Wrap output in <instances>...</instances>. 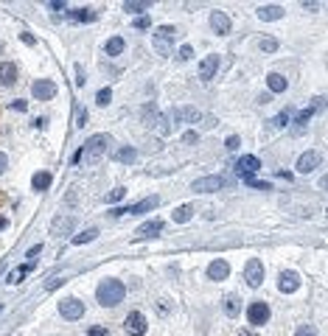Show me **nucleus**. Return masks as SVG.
<instances>
[{"label":"nucleus","mask_w":328,"mask_h":336,"mask_svg":"<svg viewBox=\"0 0 328 336\" xmlns=\"http://www.w3.org/2000/svg\"><path fill=\"white\" fill-rule=\"evenodd\" d=\"M126 297V286L121 280H115V277H107V280L98 283V289H95V300L104 305V308H115V305H121Z\"/></svg>","instance_id":"nucleus-1"},{"label":"nucleus","mask_w":328,"mask_h":336,"mask_svg":"<svg viewBox=\"0 0 328 336\" xmlns=\"http://www.w3.org/2000/svg\"><path fill=\"white\" fill-rule=\"evenodd\" d=\"M107 143H109L107 134H93V137H90V140H87L84 146H82V149H79V160H82V157L98 160V157H101V151L107 149Z\"/></svg>","instance_id":"nucleus-2"},{"label":"nucleus","mask_w":328,"mask_h":336,"mask_svg":"<svg viewBox=\"0 0 328 336\" xmlns=\"http://www.w3.org/2000/svg\"><path fill=\"white\" fill-rule=\"evenodd\" d=\"M48 230H51V235H56V238H68V235H73V230H76V216H71V213L56 216Z\"/></svg>","instance_id":"nucleus-3"},{"label":"nucleus","mask_w":328,"mask_h":336,"mask_svg":"<svg viewBox=\"0 0 328 336\" xmlns=\"http://www.w3.org/2000/svg\"><path fill=\"white\" fill-rule=\"evenodd\" d=\"M244 280H247L250 289H258V286L264 283V266H261V261H258V258L247 261V266H244Z\"/></svg>","instance_id":"nucleus-4"},{"label":"nucleus","mask_w":328,"mask_h":336,"mask_svg":"<svg viewBox=\"0 0 328 336\" xmlns=\"http://www.w3.org/2000/svg\"><path fill=\"white\" fill-rule=\"evenodd\" d=\"M59 314L65 320H82L84 317V303L76 297H65V300H59Z\"/></svg>","instance_id":"nucleus-5"},{"label":"nucleus","mask_w":328,"mask_h":336,"mask_svg":"<svg viewBox=\"0 0 328 336\" xmlns=\"http://www.w3.org/2000/svg\"><path fill=\"white\" fill-rule=\"evenodd\" d=\"M222 188H225V180L213 174V177H202V180H196L194 185H191V191H194V194H213V191H222Z\"/></svg>","instance_id":"nucleus-6"},{"label":"nucleus","mask_w":328,"mask_h":336,"mask_svg":"<svg viewBox=\"0 0 328 336\" xmlns=\"http://www.w3.org/2000/svg\"><path fill=\"white\" fill-rule=\"evenodd\" d=\"M269 305L266 303H250V308H247V320H250V325H266V320H269Z\"/></svg>","instance_id":"nucleus-7"},{"label":"nucleus","mask_w":328,"mask_h":336,"mask_svg":"<svg viewBox=\"0 0 328 336\" xmlns=\"http://www.w3.org/2000/svg\"><path fill=\"white\" fill-rule=\"evenodd\" d=\"M31 95L37 98V101H48V98H54L56 95V84L51 81V78H37L31 87Z\"/></svg>","instance_id":"nucleus-8"},{"label":"nucleus","mask_w":328,"mask_h":336,"mask_svg":"<svg viewBox=\"0 0 328 336\" xmlns=\"http://www.w3.org/2000/svg\"><path fill=\"white\" fill-rule=\"evenodd\" d=\"M171 39H174V28H171V25L157 28V34H155V51L165 56L168 51H171Z\"/></svg>","instance_id":"nucleus-9"},{"label":"nucleus","mask_w":328,"mask_h":336,"mask_svg":"<svg viewBox=\"0 0 328 336\" xmlns=\"http://www.w3.org/2000/svg\"><path fill=\"white\" fill-rule=\"evenodd\" d=\"M230 277V264H227L225 258H216L208 264V280H227Z\"/></svg>","instance_id":"nucleus-10"},{"label":"nucleus","mask_w":328,"mask_h":336,"mask_svg":"<svg viewBox=\"0 0 328 336\" xmlns=\"http://www.w3.org/2000/svg\"><path fill=\"white\" fill-rule=\"evenodd\" d=\"M323 157L317 154V151H306V154H300V160H297V174H312L314 168H320Z\"/></svg>","instance_id":"nucleus-11"},{"label":"nucleus","mask_w":328,"mask_h":336,"mask_svg":"<svg viewBox=\"0 0 328 336\" xmlns=\"http://www.w3.org/2000/svg\"><path fill=\"white\" fill-rule=\"evenodd\" d=\"M126 334L129 336H143L146 334V317H143L141 311H132L129 317H126Z\"/></svg>","instance_id":"nucleus-12"},{"label":"nucleus","mask_w":328,"mask_h":336,"mask_svg":"<svg viewBox=\"0 0 328 336\" xmlns=\"http://www.w3.org/2000/svg\"><path fill=\"white\" fill-rule=\"evenodd\" d=\"M278 289H281L283 294H292V291H297V289H300V274L292 272V269L281 272V277H278Z\"/></svg>","instance_id":"nucleus-13"},{"label":"nucleus","mask_w":328,"mask_h":336,"mask_svg":"<svg viewBox=\"0 0 328 336\" xmlns=\"http://www.w3.org/2000/svg\"><path fill=\"white\" fill-rule=\"evenodd\" d=\"M17 76H20V70L14 62H0V87H14Z\"/></svg>","instance_id":"nucleus-14"},{"label":"nucleus","mask_w":328,"mask_h":336,"mask_svg":"<svg viewBox=\"0 0 328 336\" xmlns=\"http://www.w3.org/2000/svg\"><path fill=\"white\" fill-rule=\"evenodd\" d=\"M211 28H213V34H219V37L230 34V17H227L225 11H211Z\"/></svg>","instance_id":"nucleus-15"},{"label":"nucleus","mask_w":328,"mask_h":336,"mask_svg":"<svg viewBox=\"0 0 328 336\" xmlns=\"http://www.w3.org/2000/svg\"><path fill=\"white\" fill-rule=\"evenodd\" d=\"M219 62H222V59H219L216 54H213V56H205V59H202V65H199V76H202V81H211V78L216 76V70H219Z\"/></svg>","instance_id":"nucleus-16"},{"label":"nucleus","mask_w":328,"mask_h":336,"mask_svg":"<svg viewBox=\"0 0 328 336\" xmlns=\"http://www.w3.org/2000/svg\"><path fill=\"white\" fill-rule=\"evenodd\" d=\"M258 168H261V160H258V157H252V154L242 157V160L236 163V171L244 174V177H252V174H255Z\"/></svg>","instance_id":"nucleus-17"},{"label":"nucleus","mask_w":328,"mask_h":336,"mask_svg":"<svg viewBox=\"0 0 328 336\" xmlns=\"http://www.w3.org/2000/svg\"><path fill=\"white\" fill-rule=\"evenodd\" d=\"M163 233V221L160 219H155V221H146V224H141L138 227V238H155V235H160Z\"/></svg>","instance_id":"nucleus-18"},{"label":"nucleus","mask_w":328,"mask_h":336,"mask_svg":"<svg viewBox=\"0 0 328 336\" xmlns=\"http://www.w3.org/2000/svg\"><path fill=\"white\" fill-rule=\"evenodd\" d=\"M112 157H115L118 163L132 165V163H138V149H135V146H121V149L112 151Z\"/></svg>","instance_id":"nucleus-19"},{"label":"nucleus","mask_w":328,"mask_h":336,"mask_svg":"<svg viewBox=\"0 0 328 336\" xmlns=\"http://www.w3.org/2000/svg\"><path fill=\"white\" fill-rule=\"evenodd\" d=\"M160 204V196H149V199H143V202H135L132 207H126V213H132V216H141V213L152 210V207H157Z\"/></svg>","instance_id":"nucleus-20"},{"label":"nucleus","mask_w":328,"mask_h":336,"mask_svg":"<svg viewBox=\"0 0 328 336\" xmlns=\"http://www.w3.org/2000/svg\"><path fill=\"white\" fill-rule=\"evenodd\" d=\"M266 87L272 90V93H286V87H289V81L281 76V73H269L266 76Z\"/></svg>","instance_id":"nucleus-21"},{"label":"nucleus","mask_w":328,"mask_h":336,"mask_svg":"<svg viewBox=\"0 0 328 336\" xmlns=\"http://www.w3.org/2000/svg\"><path fill=\"white\" fill-rule=\"evenodd\" d=\"M71 20H76V23H95L98 20V11H93V8H76V11H71Z\"/></svg>","instance_id":"nucleus-22"},{"label":"nucleus","mask_w":328,"mask_h":336,"mask_svg":"<svg viewBox=\"0 0 328 336\" xmlns=\"http://www.w3.org/2000/svg\"><path fill=\"white\" fill-rule=\"evenodd\" d=\"M31 269H34V264H23V266H17V269H11V272H8V277H6V283H8V286H17V283L23 280Z\"/></svg>","instance_id":"nucleus-23"},{"label":"nucleus","mask_w":328,"mask_h":336,"mask_svg":"<svg viewBox=\"0 0 328 336\" xmlns=\"http://www.w3.org/2000/svg\"><path fill=\"white\" fill-rule=\"evenodd\" d=\"M174 118H180V121H188V124H196V121L202 118V112L194 110V107H180V110H174Z\"/></svg>","instance_id":"nucleus-24"},{"label":"nucleus","mask_w":328,"mask_h":336,"mask_svg":"<svg viewBox=\"0 0 328 336\" xmlns=\"http://www.w3.org/2000/svg\"><path fill=\"white\" fill-rule=\"evenodd\" d=\"M258 17H261L264 23H269V20H281L283 8L281 6H261V8H258Z\"/></svg>","instance_id":"nucleus-25"},{"label":"nucleus","mask_w":328,"mask_h":336,"mask_svg":"<svg viewBox=\"0 0 328 336\" xmlns=\"http://www.w3.org/2000/svg\"><path fill=\"white\" fill-rule=\"evenodd\" d=\"M222 308H225L227 317H236V314L242 311V300L236 297V294H227V297L222 300Z\"/></svg>","instance_id":"nucleus-26"},{"label":"nucleus","mask_w":328,"mask_h":336,"mask_svg":"<svg viewBox=\"0 0 328 336\" xmlns=\"http://www.w3.org/2000/svg\"><path fill=\"white\" fill-rule=\"evenodd\" d=\"M51 180H54V177H51L48 171H37L34 174V180H31V188L34 191H45V188L51 185Z\"/></svg>","instance_id":"nucleus-27"},{"label":"nucleus","mask_w":328,"mask_h":336,"mask_svg":"<svg viewBox=\"0 0 328 336\" xmlns=\"http://www.w3.org/2000/svg\"><path fill=\"white\" fill-rule=\"evenodd\" d=\"M191 216H194V207H191V204H180V207L174 210L171 219L177 221V224H185V221H191Z\"/></svg>","instance_id":"nucleus-28"},{"label":"nucleus","mask_w":328,"mask_h":336,"mask_svg":"<svg viewBox=\"0 0 328 336\" xmlns=\"http://www.w3.org/2000/svg\"><path fill=\"white\" fill-rule=\"evenodd\" d=\"M95 235H98V230H95V227H87V230H82L79 235H73L71 244H90V241L95 238Z\"/></svg>","instance_id":"nucleus-29"},{"label":"nucleus","mask_w":328,"mask_h":336,"mask_svg":"<svg viewBox=\"0 0 328 336\" xmlns=\"http://www.w3.org/2000/svg\"><path fill=\"white\" fill-rule=\"evenodd\" d=\"M107 54H109V56L124 54V39H121V37H112V39H107Z\"/></svg>","instance_id":"nucleus-30"},{"label":"nucleus","mask_w":328,"mask_h":336,"mask_svg":"<svg viewBox=\"0 0 328 336\" xmlns=\"http://www.w3.org/2000/svg\"><path fill=\"white\" fill-rule=\"evenodd\" d=\"M109 101H112V90H109V87L98 90V95H95V104H98V107H107Z\"/></svg>","instance_id":"nucleus-31"},{"label":"nucleus","mask_w":328,"mask_h":336,"mask_svg":"<svg viewBox=\"0 0 328 336\" xmlns=\"http://www.w3.org/2000/svg\"><path fill=\"white\" fill-rule=\"evenodd\" d=\"M149 6H152L149 0H141V3H124V8H126V11H132V14H138V11H146Z\"/></svg>","instance_id":"nucleus-32"},{"label":"nucleus","mask_w":328,"mask_h":336,"mask_svg":"<svg viewBox=\"0 0 328 336\" xmlns=\"http://www.w3.org/2000/svg\"><path fill=\"white\" fill-rule=\"evenodd\" d=\"M261 51L264 54H275L278 51V39H261Z\"/></svg>","instance_id":"nucleus-33"},{"label":"nucleus","mask_w":328,"mask_h":336,"mask_svg":"<svg viewBox=\"0 0 328 336\" xmlns=\"http://www.w3.org/2000/svg\"><path fill=\"white\" fill-rule=\"evenodd\" d=\"M225 146H227V151H236L239 146H242V137H239V134H230V137L225 140Z\"/></svg>","instance_id":"nucleus-34"},{"label":"nucleus","mask_w":328,"mask_h":336,"mask_svg":"<svg viewBox=\"0 0 328 336\" xmlns=\"http://www.w3.org/2000/svg\"><path fill=\"white\" fill-rule=\"evenodd\" d=\"M124 196H126L124 188H115V191H109V194H107V202H121Z\"/></svg>","instance_id":"nucleus-35"},{"label":"nucleus","mask_w":328,"mask_h":336,"mask_svg":"<svg viewBox=\"0 0 328 336\" xmlns=\"http://www.w3.org/2000/svg\"><path fill=\"white\" fill-rule=\"evenodd\" d=\"M295 336H317V328H314V325H300V328L295 331Z\"/></svg>","instance_id":"nucleus-36"},{"label":"nucleus","mask_w":328,"mask_h":336,"mask_svg":"<svg viewBox=\"0 0 328 336\" xmlns=\"http://www.w3.org/2000/svg\"><path fill=\"white\" fill-rule=\"evenodd\" d=\"M286 121H289V112H281V115L275 118V121H269V124H272V126H278V129H281V126H286Z\"/></svg>","instance_id":"nucleus-37"},{"label":"nucleus","mask_w":328,"mask_h":336,"mask_svg":"<svg viewBox=\"0 0 328 336\" xmlns=\"http://www.w3.org/2000/svg\"><path fill=\"white\" fill-rule=\"evenodd\" d=\"M76 84H79V87H84V84H87V78H84V67H82V65H76Z\"/></svg>","instance_id":"nucleus-38"},{"label":"nucleus","mask_w":328,"mask_h":336,"mask_svg":"<svg viewBox=\"0 0 328 336\" xmlns=\"http://www.w3.org/2000/svg\"><path fill=\"white\" fill-rule=\"evenodd\" d=\"M62 283H65V277H54V280H48V283H45V289H48V291H54V289H59Z\"/></svg>","instance_id":"nucleus-39"},{"label":"nucleus","mask_w":328,"mask_h":336,"mask_svg":"<svg viewBox=\"0 0 328 336\" xmlns=\"http://www.w3.org/2000/svg\"><path fill=\"white\" fill-rule=\"evenodd\" d=\"M196 140H199V134H196V132H185V134H182V143H188V146H194Z\"/></svg>","instance_id":"nucleus-40"},{"label":"nucleus","mask_w":328,"mask_h":336,"mask_svg":"<svg viewBox=\"0 0 328 336\" xmlns=\"http://www.w3.org/2000/svg\"><path fill=\"white\" fill-rule=\"evenodd\" d=\"M191 56H194V51H191V45H185V48H180V56H177V59H182V62H188Z\"/></svg>","instance_id":"nucleus-41"},{"label":"nucleus","mask_w":328,"mask_h":336,"mask_svg":"<svg viewBox=\"0 0 328 336\" xmlns=\"http://www.w3.org/2000/svg\"><path fill=\"white\" fill-rule=\"evenodd\" d=\"M39 252H42V244H34V247H31V250H28V252H25V258H37V255H39Z\"/></svg>","instance_id":"nucleus-42"},{"label":"nucleus","mask_w":328,"mask_h":336,"mask_svg":"<svg viewBox=\"0 0 328 336\" xmlns=\"http://www.w3.org/2000/svg\"><path fill=\"white\" fill-rule=\"evenodd\" d=\"M87 336H109V334L101 328V325H95V328H90V331H87Z\"/></svg>","instance_id":"nucleus-43"},{"label":"nucleus","mask_w":328,"mask_h":336,"mask_svg":"<svg viewBox=\"0 0 328 336\" xmlns=\"http://www.w3.org/2000/svg\"><path fill=\"white\" fill-rule=\"evenodd\" d=\"M149 25H152L149 17H138V20H135V28H149Z\"/></svg>","instance_id":"nucleus-44"},{"label":"nucleus","mask_w":328,"mask_h":336,"mask_svg":"<svg viewBox=\"0 0 328 336\" xmlns=\"http://www.w3.org/2000/svg\"><path fill=\"white\" fill-rule=\"evenodd\" d=\"M20 39H23L25 45H34V42H37V39H34V34H28V31H23V34H20Z\"/></svg>","instance_id":"nucleus-45"},{"label":"nucleus","mask_w":328,"mask_h":336,"mask_svg":"<svg viewBox=\"0 0 328 336\" xmlns=\"http://www.w3.org/2000/svg\"><path fill=\"white\" fill-rule=\"evenodd\" d=\"M87 124V112L84 110H79V118H76V126H84Z\"/></svg>","instance_id":"nucleus-46"},{"label":"nucleus","mask_w":328,"mask_h":336,"mask_svg":"<svg viewBox=\"0 0 328 336\" xmlns=\"http://www.w3.org/2000/svg\"><path fill=\"white\" fill-rule=\"evenodd\" d=\"M6 165H8V157H6V154H3V151H0V174L6 171Z\"/></svg>","instance_id":"nucleus-47"},{"label":"nucleus","mask_w":328,"mask_h":336,"mask_svg":"<svg viewBox=\"0 0 328 336\" xmlns=\"http://www.w3.org/2000/svg\"><path fill=\"white\" fill-rule=\"evenodd\" d=\"M48 8H54V11H62L65 3H59V0H54V3H48Z\"/></svg>","instance_id":"nucleus-48"},{"label":"nucleus","mask_w":328,"mask_h":336,"mask_svg":"<svg viewBox=\"0 0 328 336\" xmlns=\"http://www.w3.org/2000/svg\"><path fill=\"white\" fill-rule=\"evenodd\" d=\"M6 227H8V219L6 216H0V230H6Z\"/></svg>","instance_id":"nucleus-49"},{"label":"nucleus","mask_w":328,"mask_h":336,"mask_svg":"<svg viewBox=\"0 0 328 336\" xmlns=\"http://www.w3.org/2000/svg\"><path fill=\"white\" fill-rule=\"evenodd\" d=\"M239 336H258V334H250V331H242Z\"/></svg>","instance_id":"nucleus-50"},{"label":"nucleus","mask_w":328,"mask_h":336,"mask_svg":"<svg viewBox=\"0 0 328 336\" xmlns=\"http://www.w3.org/2000/svg\"><path fill=\"white\" fill-rule=\"evenodd\" d=\"M0 54H3V45H0Z\"/></svg>","instance_id":"nucleus-51"},{"label":"nucleus","mask_w":328,"mask_h":336,"mask_svg":"<svg viewBox=\"0 0 328 336\" xmlns=\"http://www.w3.org/2000/svg\"><path fill=\"white\" fill-rule=\"evenodd\" d=\"M0 311H3V305H0Z\"/></svg>","instance_id":"nucleus-52"}]
</instances>
